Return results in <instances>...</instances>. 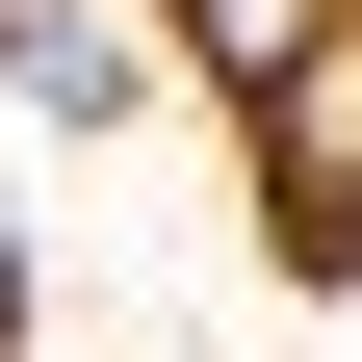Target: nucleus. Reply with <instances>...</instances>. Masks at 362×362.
Masks as SVG:
<instances>
[{
    "label": "nucleus",
    "instance_id": "f257e3e1",
    "mask_svg": "<svg viewBox=\"0 0 362 362\" xmlns=\"http://www.w3.org/2000/svg\"><path fill=\"white\" fill-rule=\"evenodd\" d=\"M259 104H285V259H362V26H310Z\"/></svg>",
    "mask_w": 362,
    "mask_h": 362
},
{
    "label": "nucleus",
    "instance_id": "f03ea898",
    "mask_svg": "<svg viewBox=\"0 0 362 362\" xmlns=\"http://www.w3.org/2000/svg\"><path fill=\"white\" fill-rule=\"evenodd\" d=\"M0 78H26V104H129V26H104V0H26V52H0Z\"/></svg>",
    "mask_w": 362,
    "mask_h": 362
},
{
    "label": "nucleus",
    "instance_id": "7ed1b4c3",
    "mask_svg": "<svg viewBox=\"0 0 362 362\" xmlns=\"http://www.w3.org/2000/svg\"><path fill=\"white\" fill-rule=\"evenodd\" d=\"M181 26H207V78H285L310 26H337V0H181Z\"/></svg>",
    "mask_w": 362,
    "mask_h": 362
}]
</instances>
